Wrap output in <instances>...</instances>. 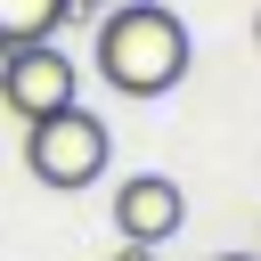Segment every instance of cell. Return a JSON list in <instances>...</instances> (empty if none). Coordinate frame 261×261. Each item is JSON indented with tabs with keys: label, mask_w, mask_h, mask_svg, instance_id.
Wrapping results in <instances>:
<instances>
[{
	"label": "cell",
	"mask_w": 261,
	"mask_h": 261,
	"mask_svg": "<svg viewBox=\"0 0 261 261\" xmlns=\"http://www.w3.org/2000/svg\"><path fill=\"white\" fill-rule=\"evenodd\" d=\"M90 57H98L106 90H122V98H171L188 82V65H196V41L171 16V0L163 8H106L98 33H90Z\"/></svg>",
	"instance_id": "obj_1"
},
{
	"label": "cell",
	"mask_w": 261,
	"mask_h": 261,
	"mask_svg": "<svg viewBox=\"0 0 261 261\" xmlns=\"http://www.w3.org/2000/svg\"><path fill=\"white\" fill-rule=\"evenodd\" d=\"M106 155H114V130H106L82 98L57 106V114H41V122H24V171H33L41 188H57V196L90 188V179L106 171Z\"/></svg>",
	"instance_id": "obj_2"
},
{
	"label": "cell",
	"mask_w": 261,
	"mask_h": 261,
	"mask_svg": "<svg viewBox=\"0 0 261 261\" xmlns=\"http://www.w3.org/2000/svg\"><path fill=\"white\" fill-rule=\"evenodd\" d=\"M106 212H114V237H122V245H147V253H155V245H171V237L188 228V188H179L171 171H130Z\"/></svg>",
	"instance_id": "obj_3"
},
{
	"label": "cell",
	"mask_w": 261,
	"mask_h": 261,
	"mask_svg": "<svg viewBox=\"0 0 261 261\" xmlns=\"http://www.w3.org/2000/svg\"><path fill=\"white\" fill-rule=\"evenodd\" d=\"M73 90H82L73 57H65L57 41H24V49L8 57V82H0V106H8L16 122H41V114L73 106Z\"/></svg>",
	"instance_id": "obj_4"
},
{
	"label": "cell",
	"mask_w": 261,
	"mask_h": 261,
	"mask_svg": "<svg viewBox=\"0 0 261 261\" xmlns=\"http://www.w3.org/2000/svg\"><path fill=\"white\" fill-rule=\"evenodd\" d=\"M65 24H73L65 0H0V41H8V49H24V41H57Z\"/></svg>",
	"instance_id": "obj_5"
},
{
	"label": "cell",
	"mask_w": 261,
	"mask_h": 261,
	"mask_svg": "<svg viewBox=\"0 0 261 261\" xmlns=\"http://www.w3.org/2000/svg\"><path fill=\"white\" fill-rule=\"evenodd\" d=\"M65 8H73V16H106L114 0H65Z\"/></svg>",
	"instance_id": "obj_6"
},
{
	"label": "cell",
	"mask_w": 261,
	"mask_h": 261,
	"mask_svg": "<svg viewBox=\"0 0 261 261\" xmlns=\"http://www.w3.org/2000/svg\"><path fill=\"white\" fill-rule=\"evenodd\" d=\"M114 261H155V253H147V245H122V253H114Z\"/></svg>",
	"instance_id": "obj_7"
},
{
	"label": "cell",
	"mask_w": 261,
	"mask_h": 261,
	"mask_svg": "<svg viewBox=\"0 0 261 261\" xmlns=\"http://www.w3.org/2000/svg\"><path fill=\"white\" fill-rule=\"evenodd\" d=\"M8 57H16V49H8V41H0V82H8Z\"/></svg>",
	"instance_id": "obj_8"
},
{
	"label": "cell",
	"mask_w": 261,
	"mask_h": 261,
	"mask_svg": "<svg viewBox=\"0 0 261 261\" xmlns=\"http://www.w3.org/2000/svg\"><path fill=\"white\" fill-rule=\"evenodd\" d=\"M114 8H163V0H114Z\"/></svg>",
	"instance_id": "obj_9"
},
{
	"label": "cell",
	"mask_w": 261,
	"mask_h": 261,
	"mask_svg": "<svg viewBox=\"0 0 261 261\" xmlns=\"http://www.w3.org/2000/svg\"><path fill=\"white\" fill-rule=\"evenodd\" d=\"M212 261H261V253H212Z\"/></svg>",
	"instance_id": "obj_10"
},
{
	"label": "cell",
	"mask_w": 261,
	"mask_h": 261,
	"mask_svg": "<svg viewBox=\"0 0 261 261\" xmlns=\"http://www.w3.org/2000/svg\"><path fill=\"white\" fill-rule=\"evenodd\" d=\"M253 41H261V16H253Z\"/></svg>",
	"instance_id": "obj_11"
}]
</instances>
